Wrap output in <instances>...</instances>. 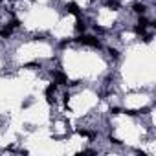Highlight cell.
Segmentation results:
<instances>
[{
	"mask_svg": "<svg viewBox=\"0 0 156 156\" xmlns=\"http://www.w3.org/2000/svg\"><path fill=\"white\" fill-rule=\"evenodd\" d=\"M76 40L81 42V44H85V46H92V48H97V50L101 48V40L97 37H92V35H85V33H81Z\"/></svg>",
	"mask_w": 156,
	"mask_h": 156,
	"instance_id": "6da1fadb",
	"label": "cell"
},
{
	"mask_svg": "<svg viewBox=\"0 0 156 156\" xmlns=\"http://www.w3.org/2000/svg\"><path fill=\"white\" fill-rule=\"evenodd\" d=\"M53 83H57V85H68V77L64 76L63 72H53Z\"/></svg>",
	"mask_w": 156,
	"mask_h": 156,
	"instance_id": "7a4b0ae2",
	"label": "cell"
},
{
	"mask_svg": "<svg viewBox=\"0 0 156 156\" xmlns=\"http://www.w3.org/2000/svg\"><path fill=\"white\" fill-rule=\"evenodd\" d=\"M66 11L70 13V15H76V17H81V9H79V6L76 2H70L68 6H66Z\"/></svg>",
	"mask_w": 156,
	"mask_h": 156,
	"instance_id": "3957f363",
	"label": "cell"
},
{
	"mask_svg": "<svg viewBox=\"0 0 156 156\" xmlns=\"http://www.w3.org/2000/svg\"><path fill=\"white\" fill-rule=\"evenodd\" d=\"M132 11L138 13V15H145V13H147V6L143 2H136V4L132 6Z\"/></svg>",
	"mask_w": 156,
	"mask_h": 156,
	"instance_id": "277c9868",
	"label": "cell"
},
{
	"mask_svg": "<svg viewBox=\"0 0 156 156\" xmlns=\"http://www.w3.org/2000/svg\"><path fill=\"white\" fill-rule=\"evenodd\" d=\"M85 30H86V24H85V20L81 18V17H77V22H76V31L79 33H85Z\"/></svg>",
	"mask_w": 156,
	"mask_h": 156,
	"instance_id": "5b68a950",
	"label": "cell"
},
{
	"mask_svg": "<svg viewBox=\"0 0 156 156\" xmlns=\"http://www.w3.org/2000/svg\"><path fill=\"white\" fill-rule=\"evenodd\" d=\"M107 6H108V8H112V9H118L119 8V2H118V0H108Z\"/></svg>",
	"mask_w": 156,
	"mask_h": 156,
	"instance_id": "8992f818",
	"label": "cell"
},
{
	"mask_svg": "<svg viewBox=\"0 0 156 156\" xmlns=\"http://www.w3.org/2000/svg\"><path fill=\"white\" fill-rule=\"evenodd\" d=\"M108 53H110L112 59H118V57H119V52H118L116 48H108Z\"/></svg>",
	"mask_w": 156,
	"mask_h": 156,
	"instance_id": "52a82bcc",
	"label": "cell"
},
{
	"mask_svg": "<svg viewBox=\"0 0 156 156\" xmlns=\"http://www.w3.org/2000/svg\"><path fill=\"white\" fill-rule=\"evenodd\" d=\"M110 112H112V114H119L121 108H119V107H114V108H110Z\"/></svg>",
	"mask_w": 156,
	"mask_h": 156,
	"instance_id": "ba28073f",
	"label": "cell"
},
{
	"mask_svg": "<svg viewBox=\"0 0 156 156\" xmlns=\"http://www.w3.org/2000/svg\"><path fill=\"white\" fill-rule=\"evenodd\" d=\"M108 140H110V141H112V143H116V145H121V141H119L118 138H112V136H110V138H108Z\"/></svg>",
	"mask_w": 156,
	"mask_h": 156,
	"instance_id": "9c48e42d",
	"label": "cell"
},
{
	"mask_svg": "<svg viewBox=\"0 0 156 156\" xmlns=\"http://www.w3.org/2000/svg\"><path fill=\"white\" fill-rule=\"evenodd\" d=\"M90 2H96V0H90Z\"/></svg>",
	"mask_w": 156,
	"mask_h": 156,
	"instance_id": "30bf717a",
	"label": "cell"
}]
</instances>
